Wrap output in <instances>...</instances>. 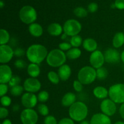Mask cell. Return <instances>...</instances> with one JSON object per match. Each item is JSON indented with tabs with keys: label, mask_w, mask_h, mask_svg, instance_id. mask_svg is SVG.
Listing matches in <instances>:
<instances>
[{
	"label": "cell",
	"mask_w": 124,
	"mask_h": 124,
	"mask_svg": "<svg viewBox=\"0 0 124 124\" xmlns=\"http://www.w3.org/2000/svg\"><path fill=\"white\" fill-rule=\"evenodd\" d=\"M38 111L39 113L41 115L44 116H47L48 113H49V109H48V107L44 104H39L38 106Z\"/></svg>",
	"instance_id": "d6a6232c"
},
{
	"label": "cell",
	"mask_w": 124,
	"mask_h": 124,
	"mask_svg": "<svg viewBox=\"0 0 124 124\" xmlns=\"http://www.w3.org/2000/svg\"><path fill=\"white\" fill-rule=\"evenodd\" d=\"M25 54V52L21 48H18L14 51V54L18 57H21Z\"/></svg>",
	"instance_id": "f6af8a7d"
},
{
	"label": "cell",
	"mask_w": 124,
	"mask_h": 124,
	"mask_svg": "<svg viewBox=\"0 0 124 124\" xmlns=\"http://www.w3.org/2000/svg\"><path fill=\"white\" fill-rule=\"evenodd\" d=\"M98 9V5L96 2H91L88 6V10L91 13H94Z\"/></svg>",
	"instance_id": "60d3db41"
},
{
	"label": "cell",
	"mask_w": 124,
	"mask_h": 124,
	"mask_svg": "<svg viewBox=\"0 0 124 124\" xmlns=\"http://www.w3.org/2000/svg\"><path fill=\"white\" fill-rule=\"evenodd\" d=\"M96 74H97V78L99 80H104L106 79L108 76V70L105 69V67L99 68L96 69Z\"/></svg>",
	"instance_id": "f1b7e54d"
},
{
	"label": "cell",
	"mask_w": 124,
	"mask_h": 124,
	"mask_svg": "<svg viewBox=\"0 0 124 124\" xmlns=\"http://www.w3.org/2000/svg\"><path fill=\"white\" fill-rule=\"evenodd\" d=\"M10 40V35L8 31L4 29L0 30V46L8 43Z\"/></svg>",
	"instance_id": "484cf974"
},
{
	"label": "cell",
	"mask_w": 124,
	"mask_h": 124,
	"mask_svg": "<svg viewBox=\"0 0 124 124\" xmlns=\"http://www.w3.org/2000/svg\"><path fill=\"white\" fill-rule=\"evenodd\" d=\"M8 90V87L6 84H0V96L1 97L6 95Z\"/></svg>",
	"instance_id": "f35d334b"
},
{
	"label": "cell",
	"mask_w": 124,
	"mask_h": 124,
	"mask_svg": "<svg viewBox=\"0 0 124 124\" xmlns=\"http://www.w3.org/2000/svg\"><path fill=\"white\" fill-rule=\"evenodd\" d=\"M67 58L66 53L61 50L56 48L48 53L46 62L48 65L52 67H60L65 64Z\"/></svg>",
	"instance_id": "3957f363"
},
{
	"label": "cell",
	"mask_w": 124,
	"mask_h": 124,
	"mask_svg": "<svg viewBox=\"0 0 124 124\" xmlns=\"http://www.w3.org/2000/svg\"><path fill=\"white\" fill-rule=\"evenodd\" d=\"M82 29V25L78 20L74 19H68L63 25L64 33L67 36H73L78 35Z\"/></svg>",
	"instance_id": "52a82bcc"
},
{
	"label": "cell",
	"mask_w": 124,
	"mask_h": 124,
	"mask_svg": "<svg viewBox=\"0 0 124 124\" xmlns=\"http://www.w3.org/2000/svg\"><path fill=\"white\" fill-rule=\"evenodd\" d=\"M15 66L19 69H23L26 67V63L22 59H18L15 62Z\"/></svg>",
	"instance_id": "ab89813d"
},
{
	"label": "cell",
	"mask_w": 124,
	"mask_h": 124,
	"mask_svg": "<svg viewBox=\"0 0 124 124\" xmlns=\"http://www.w3.org/2000/svg\"><path fill=\"white\" fill-rule=\"evenodd\" d=\"M100 108L102 113L109 117L113 116L117 110L116 103L110 99H104L101 103Z\"/></svg>",
	"instance_id": "9c48e42d"
},
{
	"label": "cell",
	"mask_w": 124,
	"mask_h": 124,
	"mask_svg": "<svg viewBox=\"0 0 124 124\" xmlns=\"http://www.w3.org/2000/svg\"><path fill=\"white\" fill-rule=\"evenodd\" d=\"M121 60H122V61L124 63V50L122 51V52L121 53Z\"/></svg>",
	"instance_id": "681fc988"
},
{
	"label": "cell",
	"mask_w": 124,
	"mask_h": 124,
	"mask_svg": "<svg viewBox=\"0 0 124 124\" xmlns=\"http://www.w3.org/2000/svg\"><path fill=\"white\" fill-rule=\"evenodd\" d=\"M60 79L62 81H65L70 78L71 74V69L67 64H64L59 67L58 71Z\"/></svg>",
	"instance_id": "e0dca14e"
},
{
	"label": "cell",
	"mask_w": 124,
	"mask_h": 124,
	"mask_svg": "<svg viewBox=\"0 0 124 124\" xmlns=\"http://www.w3.org/2000/svg\"><path fill=\"white\" fill-rule=\"evenodd\" d=\"M47 77H48V80L53 84H58L59 82L60 78L58 75V73H56L55 71H49L47 74Z\"/></svg>",
	"instance_id": "83f0119b"
},
{
	"label": "cell",
	"mask_w": 124,
	"mask_h": 124,
	"mask_svg": "<svg viewBox=\"0 0 124 124\" xmlns=\"http://www.w3.org/2000/svg\"><path fill=\"white\" fill-rule=\"evenodd\" d=\"M105 62L104 53H102L100 50H96L91 53L90 56V63L91 66L95 69L102 67Z\"/></svg>",
	"instance_id": "8fae6325"
},
{
	"label": "cell",
	"mask_w": 124,
	"mask_h": 124,
	"mask_svg": "<svg viewBox=\"0 0 124 124\" xmlns=\"http://www.w3.org/2000/svg\"><path fill=\"white\" fill-rule=\"evenodd\" d=\"M108 96L116 104H124V84H116L111 85L108 90Z\"/></svg>",
	"instance_id": "8992f818"
},
{
	"label": "cell",
	"mask_w": 124,
	"mask_h": 124,
	"mask_svg": "<svg viewBox=\"0 0 124 124\" xmlns=\"http://www.w3.org/2000/svg\"><path fill=\"white\" fill-rule=\"evenodd\" d=\"M24 90V87L20 85H18L15 86V87H13L11 88L10 93L13 96H20L23 93Z\"/></svg>",
	"instance_id": "4dcf8cb0"
},
{
	"label": "cell",
	"mask_w": 124,
	"mask_h": 124,
	"mask_svg": "<svg viewBox=\"0 0 124 124\" xmlns=\"http://www.w3.org/2000/svg\"><path fill=\"white\" fill-rule=\"evenodd\" d=\"M90 124H111L110 117L103 113L94 114L92 117Z\"/></svg>",
	"instance_id": "2e32d148"
},
{
	"label": "cell",
	"mask_w": 124,
	"mask_h": 124,
	"mask_svg": "<svg viewBox=\"0 0 124 124\" xmlns=\"http://www.w3.org/2000/svg\"><path fill=\"white\" fill-rule=\"evenodd\" d=\"M81 53L82 52L79 48L73 47L67 51V52L66 53L67 58L69 59H71V60L76 59L81 56Z\"/></svg>",
	"instance_id": "d4e9b609"
},
{
	"label": "cell",
	"mask_w": 124,
	"mask_h": 124,
	"mask_svg": "<svg viewBox=\"0 0 124 124\" xmlns=\"http://www.w3.org/2000/svg\"><path fill=\"white\" fill-rule=\"evenodd\" d=\"M38 97L34 93L27 92L21 96L22 105L25 108H33L38 102Z\"/></svg>",
	"instance_id": "4fadbf2b"
},
{
	"label": "cell",
	"mask_w": 124,
	"mask_h": 124,
	"mask_svg": "<svg viewBox=\"0 0 124 124\" xmlns=\"http://www.w3.org/2000/svg\"><path fill=\"white\" fill-rule=\"evenodd\" d=\"M119 111V114L120 115H121V117L124 119V104H121Z\"/></svg>",
	"instance_id": "bcb514c9"
},
{
	"label": "cell",
	"mask_w": 124,
	"mask_h": 124,
	"mask_svg": "<svg viewBox=\"0 0 124 124\" xmlns=\"http://www.w3.org/2000/svg\"><path fill=\"white\" fill-rule=\"evenodd\" d=\"M80 124H90L89 122H88L87 121H83L82 122H81Z\"/></svg>",
	"instance_id": "816d5d0a"
},
{
	"label": "cell",
	"mask_w": 124,
	"mask_h": 124,
	"mask_svg": "<svg viewBox=\"0 0 124 124\" xmlns=\"http://www.w3.org/2000/svg\"><path fill=\"white\" fill-rule=\"evenodd\" d=\"M59 49L61 50L62 51H69V50L71 49L72 48V46L71 44L67 42H61L59 44Z\"/></svg>",
	"instance_id": "d590c367"
},
{
	"label": "cell",
	"mask_w": 124,
	"mask_h": 124,
	"mask_svg": "<svg viewBox=\"0 0 124 124\" xmlns=\"http://www.w3.org/2000/svg\"><path fill=\"white\" fill-rule=\"evenodd\" d=\"M93 94L98 99H105L108 95V90L105 87L98 86L93 90Z\"/></svg>",
	"instance_id": "7402d4cb"
},
{
	"label": "cell",
	"mask_w": 124,
	"mask_h": 124,
	"mask_svg": "<svg viewBox=\"0 0 124 124\" xmlns=\"http://www.w3.org/2000/svg\"><path fill=\"white\" fill-rule=\"evenodd\" d=\"M21 21L24 24H31L37 19V13L34 7L31 6H24L21 8L19 13Z\"/></svg>",
	"instance_id": "5b68a950"
},
{
	"label": "cell",
	"mask_w": 124,
	"mask_h": 124,
	"mask_svg": "<svg viewBox=\"0 0 124 124\" xmlns=\"http://www.w3.org/2000/svg\"><path fill=\"white\" fill-rule=\"evenodd\" d=\"M41 70L38 64L30 63L27 67V73L31 78H36L40 75Z\"/></svg>",
	"instance_id": "603a6c76"
},
{
	"label": "cell",
	"mask_w": 124,
	"mask_h": 124,
	"mask_svg": "<svg viewBox=\"0 0 124 124\" xmlns=\"http://www.w3.org/2000/svg\"><path fill=\"white\" fill-rule=\"evenodd\" d=\"M44 124H58L56 119L53 116H47L44 119Z\"/></svg>",
	"instance_id": "74e56055"
},
{
	"label": "cell",
	"mask_w": 124,
	"mask_h": 124,
	"mask_svg": "<svg viewBox=\"0 0 124 124\" xmlns=\"http://www.w3.org/2000/svg\"><path fill=\"white\" fill-rule=\"evenodd\" d=\"M70 44L73 47L75 48H78L79 46H81L83 42H82V39L81 36L79 35H75L72 36L70 39Z\"/></svg>",
	"instance_id": "4316f807"
},
{
	"label": "cell",
	"mask_w": 124,
	"mask_h": 124,
	"mask_svg": "<svg viewBox=\"0 0 124 124\" xmlns=\"http://www.w3.org/2000/svg\"><path fill=\"white\" fill-rule=\"evenodd\" d=\"M29 31L30 35L34 37H39L43 33V29L42 26L39 24L36 23L29 25Z\"/></svg>",
	"instance_id": "44dd1931"
},
{
	"label": "cell",
	"mask_w": 124,
	"mask_h": 124,
	"mask_svg": "<svg viewBox=\"0 0 124 124\" xmlns=\"http://www.w3.org/2000/svg\"><path fill=\"white\" fill-rule=\"evenodd\" d=\"M63 27L60 24L53 23L50 24L47 27V31L50 35L53 36H58L62 33Z\"/></svg>",
	"instance_id": "ac0fdd59"
},
{
	"label": "cell",
	"mask_w": 124,
	"mask_h": 124,
	"mask_svg": "<svg viewBox=\"0 0 124 124\" xmlns=\"http://www.w3.org/2000/svg\"><path fill=\"white\" fill-rule=\"evenodd\" d=\"M21 81V79L20 78V77L17 75H14V76H12V79L10 81V82H8V85L12 88V87H15V86H16L19 85Z\"/></svg>",
	"instance_id": "836d02e7"
},
{
	"label": "cell",
	"mask_w": 124,
	"mask_h": 124,
	"mask_svg": "<svg viewBox=\"0 0 124 124\" xmlns=\"http://www.w3.org/2000/svg\"><path fill=\"white\" fill-rule=\"evenodd\" d=\"M12 124L10 119H5L4 121H3V122H2V124Z\"/></svg>",
	"instance_id": "7dc6e473"
},
{
	"label": "cell",
	"mask_w": 124,
	"mask_h": 124,
	"mask_svg": "<svg viewBox=\"0 0 124 124\" xmlns=\"http://www.w3.org/2000/svg\"></svg>",
	"instance_id": "11a10c76"
},
{
	"label": "cell",
	"mask_w": 124,
	"mask_h": 124,
	"mask_svg": "<svg viewBox=\"0 0 124 124\" xmlns=\"http://www.w3.org/2000/svg\"><path fill=\"white\" fill-rule=\"evenodd\" d=\"M4 6V2L2 1H0V7H1V8H3Z\"/></svg>",
	"instance_id": "f5cc1de1"
},
{
	"label": "cell",
	"mask_w": 124,
	"mask_h": 124,
	"mask_svg": "<svg viewBox=\"0 0 124 124\" xmlns=\"http://www.w3.org/2000/svg\"><path fill=\"white\" fill-rule=\"evenodd\" d=\"M115 124H124V122L122 121H117V122H115Z\"/></svg>",
	"instance_id": "db71d44e"
},
{
	"label": "cell",
	"mask_w": 124,
	"mask_h": 124,
	"mask_svg": "<svg viewBox=\"0 0 124 124\" xmlns=\"http://www.w3.org/2000/svg\"><path fill=\"white\" fill-rule=\"evenodd\" d=\"M24 90L29 93H36L41 88V84L38 79L29 78L25 80L23 84Z\"/></svg>",
	"instance_id": "7c38bea8"
},
{
	"label": "cell",
	"mask_w": 124,
	"mask_h": 124,
	"mask_svg": "<svg viewBox=\"0 0 124 124\" xmlns=\"http://www.w3.org/2000/svg\"><path fill=\"white\" fill-rule=\"evenodd\" d=\"M8 115V111L6 107H1L0 108V118L1 119H5L7 117Z\"/></svg>",
	"instance_id": "b9f144b4"
},
{
	"label": "cell",
	"mask_w": 124,
	"mask_h": 124,
	"mask_svg": "<svg viewBox=\"0 0 124 124\" xmlns=\"http://www.w3.org/2000/svg\"><path fill=\"white\" fill-rule=\"evenodd\" d=\"M114 4H115L116 8L117 9H124V0H116Z\"/></svg>",
	"instance_id": "7bdbcfd3"
},
{
	"label": "cell",
	"mask_w": 124,
	"mask_h": 124,
	"mask_svg": "<svg viewBox=\"0 0 124 124\" xmlns=\"http://www.w3.org/2000/svg\"><path fill=\"white\" fill-rule=\"evenodd\" d=\"M76 96L71 92H69L64 94L61 100V104L65 107H70L76 102Z\"/></svg>",
	"instance_id": "d6986e66"
},
{
	"label": "cell",
	"mask_w": 124,
	"mask_h": 124,
	"mask_svg": "<svg viewBox=\"0 0 124 124\" xmlns=\"http://www.w3.org/2000/svg\"><path fill=\"white\" fill-rule=\"evenodd\" d=\"M124 44V33L117 32L113 39V46L115 48H120Z\"/></svg>",
	"instance_id": "cb8c5ba5"
},
{
	"label": "cell",
	"mask_w": 124,
	"mask_h": 124,
	"mask_svg": "<svg viewBox=\"0 0 124 124\" xmlns=\"http://www.w3.org/2000/svg\"><path fill=\"white\" fill-rule=\"evenodd\" d=\"M12 103V99L8 96H4L1 97V104L4 107H7L10 105Z\"/></svg>",
	"instance_id": "e575fe53"
},
{
	"label": "cell",
	"mask_w": 124,
	"mask_h": 124,
	"mask_svg": "<svg viewBox=\"0 0 124 124\" xmlns=\"http://www.w3.org/2000/svg\"><path fill=\"white\" fill-rule=\"evenodd\" d=\"M105 61L108 64H116L121 59V54L115 48H109L104 52V53Z\"/></svg>",
	"instance_id": "5bb4252c"
},
{
	"label": "cell",
	"mask_w": 124,
	"mask_h": 124,
	"mask_svg": "<svg viewBox=\"0 0 124 124\" xmlns=\"http://www.w3.org/2000/svg\"><path fill=\"white\" fill-rule=\"evenodd\" d=\"M23 124H36L38 121V115L32 108H25L22 111L20 116Z\"/></svg>",
	"instance_id": "ba28073f"
},
{
	"label": "cell",
	"mask_w": 124,
	"mask_h": 124,
	"mask_svg": "<svg viewBox=\"0 0 124 124\" xmlns=\"http://www.w3.org/2000/svg\"><path fill=\"white\" fill-rule=\"evenodd\" d=\"M96 78V70L92 66H85L81 68L78 74V79L83 85L90 84Z\"/></svg>",
	"instance_id": "277c9868"
},
{
	"label": "cell",
	"mask_w": 124,
	"mask_h": 124,
	"mask_svg": "<svg viewBox=\"0 0 124 124\" xmlns=\"http://www.w3.org/2000/svg\"><path fill=\"white\" fill-rule=\"evenodd\" d=\"M67 35H66V34L65 33H63L62 35V36H61V39H65V38H67Z\"/></svg>",
	"instance_id": "f907efd6"
},
{
	"label": "cell",
	"mask_w": 124,
	"mask_h": 124,
	"mask_svg": "<svg viewBox=\"0 0 124 124\" xmlns=\"http://www.w3.org/2000/svg\"><path fill=\"white\" fill-rule=\"evenodd\" d=\"M74 14L78 18H84L87 16L88 12L84 7H78L74 10Z\"/></svg>",
	"instance_id": "f546056e"
},
{
	"label": "cell",
	"mask_w": 124,
	"mask_h": 124,
	"mask_svg": "<svg viewBox=\"0 0 124 124\" xmlns=\"http://www.w3.org/2000/svg\"><path fill=\"white\" fill-rule=\"evenodd\" d=\"M13 75L11 68L7 64L0 65V84H8Z\"/></svg>",
	"instance_id": "9a60e30c"
},
{
	"label": "cell",
	"mask_w": 124,
	"mask_h": 124,
	"mask_svg": "<svg viewBox=\"0 0 124 124\" xmlns=\"http://www.w3.org/2000/svg\"><path fill=\"white\" fill-rule=\"evenodd\" d=\"M58 124H75V122L73 120L71 119V118L65 117L61 119L58 122Z\"/></svg>",
	"instance_id": "ee69618b"
},
{
	"label": "cell",
	"mask_w": 124,
	"mask_h": 124,
	"mask_svg": "<svg viewBox=\"0 0 124 124\" xmlns=\"http://www.w3.org/2000/svg\"><path fill=\"white\" fill-rule=\"evenodd\" d=\"M38 99L40 102H46L49 99V94L47 91H41L38 94Z\"/></svg>",
	"instance_id": "1f68e13d"
},
{
	"label": "cell",
	"mask_w": 124,
	"mask_h": 124,
	"mask_svg": "<svg viewBox=\"0 0 124 124\" xmlns=\"http://www.w3.org/2000/svg\"><path fill=\"white\" fill-rule=\"evenodd\" d=\"M82 85L83 84L79 80H75L73 82V84L74 89L77 92H82V89H83V85Z\"/></svg>",
	"instance_id": "8d00e7d4"
},
{
	"label": "cell",
	"mask_w": 124,
	"mask_h": 124,
	"mask_svg": "<svg viewBox=\"0 0 124 124\" xmlns=\"http://www.w3.org/2000/svg\"><path fill=\"white\" fill-rule=\"evenodd\" d=\"M48 53L45 46L41 44H33L27 50L26 56L31 63L39 64L47 58Z\"/></svg>",
	"instance_id": "6da1fadb"
},
{
	"label": "cell",
	"mask_w": 124,
	"mask_h": 124,
	"mask_svg": "<svg viewBox=\"0 0 124 124\" xmlns=\"http://www.w3.org/2000/svg\"><path fill=\"white\" fill-rule=\"evenodd\" d=\"M88 110L87 105L81 101H76L69 107L70 117L74 121L82 122L88 115Z\"/></svg>",
	"instance_id": "7a4b0ae2"
},
{
	"label": "cell",
	"mask_w": 124,
	"mask_h": 124,
	"mask_svg": "<svg viewBox=\"0 0 124 124\" xmlns=\"http://www.w3.org/2000/svg\"><path fill=\"white\" fill-rule=\"evenodd\" d=\"M14 55V50L7 44L0 46V62L6 64L9 62Z\"/></svg>",
	"instance_id": "30bf717a"
},
{
	"label": "cell",
	"mask_w": 124,
	"mask_h": 124,
	"mask_svg": "<svg viewBox=\"0 0 124 124\" xmlns=\"http://www.w3.org/2000/svg\"><path fill=\"white\" fill-rule=\"evenodd\" d=\"M82 46H83V48L87 52L92 53L96 50L98 48V43L94 39L88 38L84 40Z\"/></svg>",
	"instance_id": "ffe728a7"
},
{
	"label": "cell",
	"mask_w": 124,
	"mask_h": 124,
	"mask_svg": "<svg viewBox=\"0 0 124 124\" xmlns=\"http://www.w3.org/2000/svg\"><path fill=\"white\" fill-rule=\"evenodd\" d=\"M19 105H13V110L14 111H18V109H19Z\"/></svg>",
	"instance_id": "c3c4849f"
}]
</instances>
